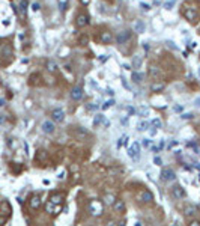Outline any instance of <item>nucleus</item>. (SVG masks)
<instances>
[{
    "mask_svg": "<svg viewBox=\"0 0 200 226\" xmlns=\"http://www.w3.org/2000/svg\"><path fill=\"white\" fill-rule=\"evenodd\" d=\"M102 205H104L102 200H98V199L91 200V203H89V213H91L92 216H95V217H99L102 214V211H104Z\"/></svg>",
    "mask_w": 200,
    "mask_h": 226,
    "instance_id": "1",
    "label": "nucleus"
},
{
    "mask_svg": "<svg viewBox=\"0 0 200 226\" xmlns=\"http://www.w3.org/2000/svg\"><path fill=\"white\" fill-rule=\"evenodd\" d=\"M116 44L119 45H123V44H128L131 39H132V30H128V29H123L120 32H118L116 35Z\"/></svg>",
    "mask_w": 200,
    "mask_h": 226,
    "instance_id": "2",
    "label": "nucleus"
},
{
    "mask_svg": "<svg viewBox=\"0 0 200 226\" xmlns=\"http://www.w3.org/2000/svg\"><path fill=\"white\" fill-rule=\"evenodd\" d=\"M184 18H185L187 21H190V23H196L197 18H199L197 9H196V8H187V9L184 11Z\"/></svg>",
    "mask_w": 200,
    "mask_h": 226,
    "instance_id": "3",
    "label": "nucleus"
},
{
    "mask_svg": "<svg viewBox=\"0 0 200 226\" xmlns=\"http://www.w3.org/2000/svg\"><path fill=\"white\" fill-rule=\"evenodd\" d=\"M172 197L176 199V200L185 199V197H187V192H185L181 186H174V187H172Z\"/></svg>",
    "mask_w": 200,
    "mask_h": 226,
    "instance_id": "4",
    "label": "nucleus"
},
{
    "mask_svg": "<svg viewBox=\"0 0 200 226\" xmlns=\"http://www.w3.org/2000/svg\"><path fill=\"white\" fill-rule=\"evenodd\" d=\"M89 23H91V20H89V15L86 12H80L75 18V24L78 27H86V26H89Z\"/></svg>",
    "mask_w": 200,
    "mask_h": 226,
    "instance_id": "5",
    "label": "nucleus"
},
{
    "mask_svg": "<svg viewBox=\"0 0 200 226\" xmlns=\"http://www.w3.org/2000/svg\"><path fill=\"white\" fill-rule=\"evenodd\" d=\"M99 41H101L102 44H112V42L115 41V36H113V33L110 32V30H102V32L99 33Z\"/></svg>",
    "mask_w": 200,
    "mask_h": 226,
    "instance_id": "6",
    "label": "nucleus"
},
{
    "mask_svg": "<svg viewBox=\"0 0 200 226\" xmlns=\"http://www.w3.org/2000/svg\"><path fill=\"white\" fill-rule=\"evenodd\" d=\"M184 214H185L188 219H194V217L199 214V208H197L196 205H191V203H190V205H187V207L184 208Z\"/></svg>",
    "mask_w": 200,
    "mask_h": 226,
    "instance_id": "7",
    "label": "nucleus"
},
{
    "mask_svg": "<svg viewBox=\"0 0 200 226\" xmlns=\"http://www.w3.org/2000/svg\"><path fill=\"white\" fill-rule=\"evenodd\" d=\"M161 179H163V181H173V179H176V173H174L172 169L164 167V169L161 170Z\"/></svg>",
    "mask_w": 200,
    "mask_h": 226,
    "instance_id": "8",
    "label": "nucleus"
},
{
    "mask_svg": "<svg viewBox=\"0 0 200 226\" xmlns=\"http://www.w3.org/2000/svg\"><path fill=\"white\" fill-rule=\"evenodd\" d=\"M51 118H53V121H56V122H63V121H65V112H63L62 109H54V110L51 112Z\"/></svg>",
    "mask_w": 200,
    "mask_h": 226,
    "instance_id": "9",
    "label": "nucleus"
},
{
    "mask_svg": "<svg viewBox=\"0 0 200 226\" xmlns=\"http://www.w3.org/2000/svg\"><path fill=\"white\" fill-rule=\"evenodd\" d=\"M83 97H84V94H83V89H81L80 86L72 87V90H71V98H72L74 101H80V100H83Z\"/></svg>",
    "mask_w": 200,
    "mask_h": 226,
    "instance_id": "10",
    "label": "nucleus"
},
{
    "mask_svg": "<svg viewBox=\"0 0 200 226\" xmlns=\"http://www.w3.org/2000/svg\"><path fill=\"white\" fill-rule=\"evenodd\" d=\"M41 128H42V131H44V133L51 134V133H54L56 125H54V122H53V121H44V122H42V125H41Z\"/></svg>",
    "mask_w": 200,
    "mask_h": 226,
    "instance_id": "11",
    "label": "nucleus"
},
{
    "mask_svg": "<svg viewBox=\"0 0 200 226\" xmlns=\"http://www.w3.org/2000/svg\"><path fill=\"white\" fill-rule=\"evenodd\" d=\"M41 196L39 194H33L32 197H30V200H29V205H30V208L32 210H38L39 207H41Z\"/></svg>",
    "mask_w": 200,
    "mask_h": 226,
    "instance_id": "12",
    "label": "nucleus"
},
{
    "mask_svg": "<svg viewBox=\"0 0 200 226\" xmlns=\"http://www.w3.org/2000/svg\"><path fill=\"white\" fill-rule=\"evenodd\" d=\"M161 74H163V71H161L160 66H157V65H150L149 66V76L152 79H158V77H161Z\"/></svg>",
    "mask_w": 200,
    "mask_h": 226,
    "instance_id": "13",
    "label": "nucleus"
},
{
    "mask_svg": "<svg viewBox=\"0 0 200 226\" xmlns=\"http://www.w3.org/2000/svg\"><path fill=\"white\" fill-rule=\"evenodd\" d=\"M140 200H142L143 203H150V202L153 200V194H152L150 192H147V190H143V192L140 193Z\"/></svg>",
    "mask_w": 200,
    "mask_h": 226,
    "instance_id": "14",
    "label": "nucleus"
},
{
    "mask_svg": "<svg viewBox=\"0 0 200 226\" xmlns=\"http://www.w3.org/2000/svg\"><path fill=\"white\" fill-rule=\"evenodd\" d=\"M113 210L116 211V213H123L125 211V202L122 200V199H116L115 202H113Z\"/></svg>",
    "mask_w": 200,
    "mask_h": 226,
    "instance_id": "15",
    "label": "nucleus"
},
{
    "mask_svg": "<svg viewBox=\"0 0 200 226\" xmlns=\"http://www.w3.org/2000/svg\"><path fill=\"white\" fill-rule=\"evenodd\" d=\"M75 136L81 140V139H87L89 137V131L86 130V128H83V127H77L75 128Z\"/></svg>",
    "mask_w": 200,
    "mask_h": 226,
    "instance_id": "16",
    "label": "nucleus"
},
{
    "mask_svg": "<svg viewBox=\"0 0 200 226\" xmlns=\"http://www.w3.org/2000/svg\"><path fill=\"white\" fill-rule=\"evenodd\" d=\"M115 200H116V196L112 194V193H105L102 196V203H104V205H113Z\"/></svg>",
    "mask_w": 200,
    "mask_h": 226,
    "instance_id": "17",
    "label": "nucleus"
},
{
    "mask_svg": "<svg viewBox=\"0 0 200 226\" xmlns=\"http://www.w3.org/2000/svg\"><path fill=\"white\" fill-rule=\"evenodd\" d=\"M45 68H47L48 73H57V70H59L57 63H56L54 60H51V59H48V60L45 62Z\"/></svg>",
    "mask_w": 200,
    "mask_h": 226,
    "instance_id": "18",
    "label": "nucleus"
},
{
    "mask_svg": "<svg viewBox=\"0 0 200 226\" xmlns=\"http://www.w3.org/2000/svg\"><path fill=\"white\" fill-rule=\"evenodd\" d=\"M14 54V50H12V47L9 44H3L2 45V56H5V57H11Z\"/></svg>",
    "mask_w": 200,
    "mask_h": 226,
    "instance_id": "19",
    "label": "nucleus"
},
{
    "mask_svg": "<svg viewBox=\"0 0 200 226\" xmlns=\"http://www.w3.org/2000/svg\"><path fill=\"white\" fill-rule=\"evenodd\" d=\"M63 199H65V196L60 194V193H57V194H53V196H51L50 202L54 203V205H62V203H63Z\"/></svg>",
    "mask_w": 200,
    "mask_h": 226,
    "instance_id": "20",
    "label": "nucleus"
},
{
    "mask_svg": "<svg viewBox=\"0 0 200 226\" xmlns=\"http://www.w3.org/2000/svg\"><path fill=\"white\" fill-rule=\"evenodd\" d=\"M27 6H29V2H27V0H21V2H20V11H18V14H21V17H26Z\"/></svg>",
    "mask_w": 200,
    "mask_h": 226,
    "instance_id": "21",
    "label": "nucleus"
},
{
    "mask_svg": "<svg viewBox=\"0 0 200 226\" xmlns=\"http://www.w3.org/2000/svg\"><path fill=\"white\" fill-rule=\"evenodd\" d=\"M143 74L142 73H139V71H134V73H132L131 74V79H132V81H134V83H142L143 81Z\"/></svg>",
    "mask_w": 200,
    "mask_h": 226,
    "instance_id": "22",
    "label": "nucleus"
},
{
    "mask_svg": "<svg viewBox=\"0 0 200 226\" xmlns=\"http://www.w3.org/2000/svg\"><path fill=\"white\" fill-rule=\"evenodd\" d=\"M145 29H146V24H145V23L143 21H136V24H134V30L136 32H139V33H143L145 32Z\"/></svg>",
    "mask_w": 200,
    "mask_h": 226,
    "instance_id": "23",
    "label": "nucleus"
},
{
    "mask_svg": "<svg viewBox=\"0 0 200 226\" xmlns=\"http://www.w3.org/2000/svg\"><path fill=\"white\" fill-rule=\"evenodd\" d=\"M142 63H143V59L140 56H134V57H132V68H134V70H139V68L142 66Z\"/></svg>",
    "mask_w": 200,
    "mask_h": 226,
    "instance_id": "24",
    "label": "nucleus"
},
{
    "mask_svg": "<svg viewBox=\"0 0 200 226\" xmlns=\"http://www.w3.org/2000/svg\"><path fill=\"white\" fill-rule=\"evenodd\" d=\"M164 87H166L164 83H152L150 90H152V92H160V90H163Z\"/></svg>",
    "mask_w": 200,
    "mask_h": 226,
    "instance_id": "25",
    "label": "nucleus"
},
{
    "mask_svg": "<svg viewBox=\"0 0 200 226\" xmlns=\"http://www.w3.org/2000/svg\"><path fill=\"white\" fill-rule=\"evenodd\" d=\"M104 121H105V118L102 115H96L95 119H93V127H98L99 124H104Z\"/></svg>",
    "mask_w": 200,
    "mask_h": 226,
    "instance_id": "26",
    "label": "nucleus"
},
{
    "mask_svg": "<svg viewBox=\"0 0 200 226\" xmlns=\"http://www.w3.org/2000/svg\"><path fill=\"white\" fill-rule=\"evenodd\" d=\"M68 5H69L68 0H59V8H60L62 12H65L66 9H68Z\"/></svg>",
    "mask_w": 200,
    "mask_h": 226,
    "instance_id": "27",
    "label": "nucleus"
},
{
    "mask_svg": "<svg viewBox=\"0 0 200 226\" xmlns=\"http://www.w3.org/2000/svg\"><path fill=\"white\" fill-rule=\"evenodd\" d=\"M147 127H149V122H146V121H142V122H139V125H137V130H139V131H146V130H147Z\"/></svg>",
    "mask_w": 200,
    "mask_h": 226,
    "instance_id": "28",
    "label": "nucleus"
},
{
    "mask_svg": "<svg viewBox=\"0 0 200 226\" xmlns=\"http://www.w3.org/2000/svg\"><path fill=\"white\" fill-rule=\"evenodd\" d=\"M78 44L87 45V44H89V36H87V35H81V36L78 38Z\"/></svg>",
    "mask_w": 200,
    "mask_h": 226,
    "instance_id": "29",
    "label": "nucleus"
},
{
    "mask_svg": "<svg viewBox=\"0 0 200 226\" xmlns=\"http://www.w3.org/2000/svg\"><path fill=\"white\" fill-rule=\"evenodd\" d=\"M174 3H176V0H169V2H164V8H166L167 11H172L173 6H174Z\"/></svg>",
    "mask_w": 200,
    "mask_h": 226,
    "instance_id": "30",
    "label": "nucleus"
},
{
    "mask_svg": "<svg viewBox=\"0 0 200 226\" xmlns=\"http://www.w3.org/2000/svg\"><path fill=\"white\" fill-rule=\"evenodd\" d=\"M131 148H132V151L136 152L137 157H140V143H139V142H134V145H132Z\"/></svg>",
    "mask_w": 200,
    "mask_h": 226,
    "instance_id": "31",
    "label": "nucleus"
},
{
    "mask_svg": "<svg viewBox=\"0 0 200 226\" xmlns=\"http://www.w3.org/2000/svg\"><path fill=\"white\" fill-rule=\"evenodd\" d=\"M115 104V101L113 100H108V101H105L104 104H102V110H107V109H110V107H112Z\"/></svg>",
    "mask_w": 200,
    "mask_h": 226,
    "instance_id": "32",
    "label": "nucleus"
},
{
    "mask_svg": "<svg viewBox=\"0 0 200 226\" xmlns=\"http://www.w3.org/2000/svg\"><path fill=\"white\" fill-rule=\"evenodd\" d=\"M147 113H149V110H147L146 107L139 109V115H140V116H147Z\"/></svg>",
    "mask_w": 200,
    "mask_h": 226,
    "instance_id": "33",
    "label": "nucleus"
},
{
    "mask_svg": "<svg viewBox=\"0 0 200 226\" xmlns=\"http://www.w3.org/2000/svg\"><path fill=\"white\" fill-rule=\"evenodd\" d=\"M150 125L155 127V128H160V127H161V121H160V119H152Z\"/></svg>",
    "mask_w": 200,
    "mask_h": 226,
    "instance_id": "34",
    "label": "nucleus"
},
{
    "mask_svg": "<svg viewBox=\"0 0 200 226\" xmlns=\"http://www.w3.org/2000/svg\"><path fill=\"white\" fill-rule=\"evenodd\" d=\"M193 113H182V115H181V118L182 119H193Z\"/></svg>",
    "mask_w": 200,
    "mask_h": 226,
    "instance_id": "35",
    "label": "nucleus"
},
{
    "mask_svg": "<svg viewBox=\"0 0 200 226\" xmlns=\"http://www.w3.org/2000/svg\"><path fill=\"white\" fill-rule=\"evenodd\" d=\"M166 45H167L169 48H172V50H177V47H176V45H174L172 41H166Z\"/></svg>",
    "mask_w": 200,
    "mask_h": 226,
    "instance_id": "36",
    "label": "nucleus"
},
{
    "mask_svg": "<svg viewBox=\"0 0 200 226\" xmlns=\"http://www.w3.org/2000/svg\"><path fill=\"white\" fill-rule=\"evenodd\" d=\"M86 109L93 112V110H96V109H98V106H96V104H87V106H86Z\"/></svg>",
    "mask_w": 200,
    "mask_h": 226,
    "instance_id": "37",
    "label": "nucleus"
},
{
    "mask_svg": "<svg viewBox=\"0 0 200 226\" xmlns=\"http://www.w3.org/2000/svg\"><path fill=\"white\" fill-rule=\"evenodd\" d=\"M153 163H155V164H157V166H161V164H163V160H161V158H160V157H155V160H153Z\"/></svg>",
    "mask_w": 200,
    "mask_h": 226,
    "instance_id": "38",
    "label": "nucleus"
},
{
    "mask_svg": "<svg viewBox=\"0 0 200 226\" xmlns=\"http://www.w3.org/2000/svg\"><path fill=\"white\" fill-rule=\"evenodd\" d=\"M149 134H150V136H155V134H157V128H155V127H152V128L149 130Z\"/></svg>",
    "mask_w": 200,
    "mask_h": 226,
    "instance_id": "39",
    "label": "nucleus"
},
{
    "mask_svg": "<svg viewBox=\"0 0 200 226\" xmlns=\"http://www.w3.org/2000/svg\"><path fill=\"white\" fill-rule=\"evenodd\" d=\"M140 6H142L145 11H149V9H150V6H149V5H146V3H140Z\"/></svg>",
    "mask_w": 200,
    "mask_h": 226,
    "instance_id": "40",
    "label": "nucleus"
},
{
    "mask_svg": "<svg viewBox=\"0 0 200 226\" xmlns=\"http://www.w3.org/2000/svg\"><path fill=\"white\" fill-rule=\"evenodd\" d=\"M143 146H150V140L149 139H143Z\"/></svg>",
    "mask_w": 200,
    "mask_h": 226,
    "instance_id": "41",
    "label": "nucleus"
},
{
    "mask_svg": "<svg viewBox=\"0 0 200 226\" xmlns=\"http://www.w3.org/2000/svg\"><path fill=\"white\" fill-rule=\"evenodd\" d=\"M190 225H191V226H199V225H200V222H199V220H191V223H190Z\"/></svg>",
    "mask_w": 200,
    "mask_h": 226,
    "instance_id": "42",
    "label": "nucleus"
},
{
    "mask_svg": "<svg viewBox=\"0 0 200 226\" xmlns=\"http://www.w3.org/2000/svg\"><path fill=\"white\" fill-rule=\"evenodd\" d=\"M126 112H128V115H132V113H134V109H132V107H126Z\"/></svg>",
    "mask_w": 200,
    "mask_h": 226,
    "instance_id": "43",
    "label": "nucleus"
},
{
    "mask_svg": "<svg viewBox=\"0 0 200 226\" xmlns=\"http://www.w3.org/2000/svg\"><path fill=\"white\" fill-rule=\"evenodd\" d=\"M32 9H33V11H39V5H38V3H33V5H32Z\"/></svg>",
    "mask_w": 200,
    "mask_h": 226,
    "instance_id": "44",
    "label": "nucleus"
},
{
    "mask_svg": "<svg viewBox=\"0 0 200 226\" xmlns=\"http://www.w3.org/2000/svg\"><path fill=\"white\" fill-rule=\"evenodd\" d=\"M194 106H197V107H200V97L194 100Z\"/></svg>",
    "mask_w": 200,
    "mask_h": 226,
    "instance_id": "45",
    "label": "nucleus"
},
{
    "mask_svg": "<svg viewBox=\"0 0 200 226\" xmlns=\"http://www.w3.org/2000/svg\"><path fill=\"white\" fill-rule=\"evenodd\" d=\"M173 110H174V112H182V107H181V106H174Z\"/></svg>",
    "mask_w": 200,
    "mask_h": 226,
    "instance_id": "46",
    "label": "nucleus"
},
{
    "mask_svg": "<svg viewBox=\"0 0 200 226\" xmlns=\"http://www.w3.org/2000/svg\"><path fill=\"white\" fill-rule=\"evenodd\" d=\"M150 151H153V152H158V151H160V146H150Z\"/></svg>",
    "mask_w": 200,
    "mask_h": 226,
    "instance_id": "47",
    "label": "nucleus"
},
{
    "mask_svg": "<svg viewBox=\"0 0 200 226\" xmlns=\"http://www.w3.org/2000/svg\"><path fill=\"white\" fill-rule=\"evenodd\" d=\"M2 106H5V100H0V107Z\"/></svg>",
    "mask_w": 200,
    "mask_h": 226,
    "instance_id": "48",
    "label": "nucleus"
},
{
    "mask_svg": "<svg viewBox=\"0 0 200 226\" xmlns=\"http://www.w3.org/2000/svg\"><path fill=\"white\" fill-rule=\"evenodd\" d=\"M3 121H5V118H3V116H2V115H0V124H2V122H3Z\"/></svg>",
    "mask_w": 200,
    "mask_h": 226,
    "instance_id": "49",
    "label": "nucleus"
},
{
    "mask_svg": "<svg viewBox=\"0 0 200 226\" xmlns=\"http://www.w3.org/2000/svg\"><path fill=\"white\" fill-rule=\"evenodd\" d=\"M0 44H2V42H0Z\"/></svg>",
    "mask_w": 200,
    "mask_h": 226,
    "instance_id": "50",
    "label": "nucleus"
}]
</instances>
